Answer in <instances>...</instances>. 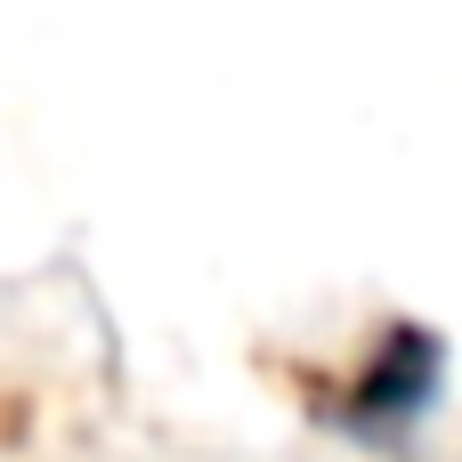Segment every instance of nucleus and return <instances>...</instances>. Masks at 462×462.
<instances>
[{
    "label": "nucleus",
    "instance_id": "obj_1",
    "mask_svg": "<svg viewBox=\"0 0 462 462\" xmlns=\"http://www.w3.org/2000/svg\"><path fill=\"white\" fill-rule=\"evenodd\" d=\"M430 390H439V341L422 333V325H398L390 341H382V365L357 382V398H349V422H382V414H422L430 406Z\"/></svg>",
    "mask_w": 462,
    "mask_h": 462
}]
</instances>
